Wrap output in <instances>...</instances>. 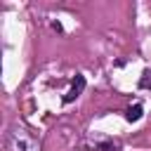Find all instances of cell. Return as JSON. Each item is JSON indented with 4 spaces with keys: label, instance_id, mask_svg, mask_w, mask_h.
Instances as JSON below:
<instances>
[{
    "label": "cell",
    "instance_id": "1",
    "mask_svg": "<svg viewBox=\"0 0 151 151\" xmlns=\"http://www.w3.org/2000/svg\"><path fill=\"white\" fill-rule=\"evenodd\" d=\"M5 149L7 151H38L40 144L26 127L12 125L7 130V134H5Z\"/></svg>",
    "mask_w": 151,
    "mask_h": 151
},
{
    "label": "cell",
    "instance_id": "2",
    "mask_svg": "<svg viewBox=\"0 0 151 151\" xmlns=\"http://www.w3.org/2000/svg\"><path fill=\"white\" fill-rule=\"evenodd\" d=\"M83 90H85V76H83V73H76V78H73L68 92L61 97V101H64V104H73V101L83 94Z\"/></svg>",
    "mask_w": 151,
    "mask_h": 151
},
{
    "label": "cell",
    "instance_id": "3",
    "mask_svg": "<svg viewBox=\"0 0 151 151\" xmlns=\"http://www.w3.org/2000/svg\"><path fill=\"white\" fill-rule=\"evenodd\" d=\"M142 116H144V106L142 104H132V106L125 109V120L127 123H137V120H142Z\"/></svg>",
    "mask_w": 151,
    "mask_h": 151
},
{
    "label": "cell",
    "instance_id": "4",
    "mask_svg": "<svg viewBox=\"0 0 151 151\" xmlns=\"http://www.w3.org/2000/svg\"><path fill=\"white\" fill-rule=\"evenodd\" d=\"M139 87H146V90H151V68H144V73H142V80H139Z\"/></svg>",
    "mask_w": 151,
    "mask_h": 151
}]
</instances>
